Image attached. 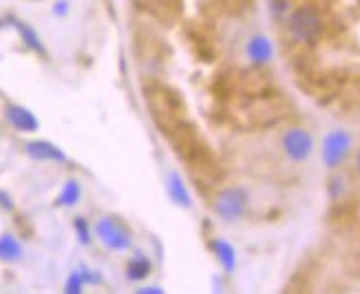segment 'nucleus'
Returning <instances> with one entry per match:
<instances>
[{
    "mask_svg": "<svg viewBox=\"0 0 360 294\" xmlns=\"http://www.w3.org/2000/svg\"><path fill=\"white\" fill-rule=\"evenodd\" d=\"M146 104H148V111L155 120V124L166 133L179 124L184 120V100L181 96L170 87L164 84H150L146 87Z\"/></svg>",
    "mask_w": 360,
    "mask_h": 294,
    "instance_id": "1",
    "label": "nucleus"
},
{
    "mask_svg": "<svg viewBox=\"0 0 360 294\" xmlns=\"http://www.w3.org/2000/svg\"><path fill=\"white\" fill-rule=\"evenodd\" d=\"M166 137H168L170 146H173L175 153L179 155V160H184L186 164H195V162L210 158L208 144L203 142L201 133L197 131V127H193L191 122L181 120L170 131H166Z\"/></svg>",
    "mask_w": 360,
    "mask_h": 294,
    "instance_id": "2",
    "label": "nucleus"
},
{
    "mask_svg": "<svg viewBox=\"0 0 360 294\" xmlns=\"http://www.w3.org/2000/svg\"><path fill=\"white\" fill-rule=\"evenodd\" d=\"M288 29L296 42L311 44L316 42L323 34V20L314 7H299L290 13L288 18Z\"/></svg>",
    "mask_w": 360,
    "mask_h": 294,
    "instance_id": "3",
    "label": "nucleus"
},
{
    "mask_svg": "<svg viewBox=\"0 0 360 294\" xmlns=\"http://www.w3.org/2000/svg\"><path fill=\"white\" fill-rule=\"evenodd\" d=\"M98 230V237L100 241L108 248V250H129L131 243H133V235L131 230L124 226L120 219H115V217H102V219L98 222L96 226Z\"/></svg>",
    "mask_w": 360,
    "mask_h": 294,
    "instance_id": "4",
    "label": "nucleus"
},
{
    "mask_svg": "<svg viewBox=\"0 0 360 294\" xmlns=\"http://www.w3.org/2000/svg\"><path fill=\"white\" fill-rule=\"evenodd\" d=\"M214 212L221 217L224 222H237L239 217L248 208V193L239 186H232V188H224L214 197Z\"/></svg>",
    "mask_w": 360,
    "mask_h": 294,
    "instance_id": "5",
    "label": "nucleus"
},
{
    "mask_svg": "<svg viewBox=\"0 0 360 294\" xmlns=\"http://www.w3.org/2000/svg\"><path fill=\"white\" fill-rule=\"evenodd\" d=\"M352 148V135L347 131H332L325 135V142H323V162L327 168H338L345 158L349 155Z\"/></svg>",
    "mask_w": 360,
    "mask_h": 294,
    "instance_id": "6",
    "label": "nucleus"
},
{
    "mask_svg": "<svg viewBox=\"0 0 360 294\" xmlns=\"http://www.w3.org/2000/svg\"><path fill=\"white\" fill-rule=\"evenodd\" d=\"M283 151L296 164L307 162L311 151H314V137H311V133L305 129H290L283 135Z\"/></svg>",
    "mask_w": 360,
    "mask_h": 294,
    "instance_id": "7",
    "label": "nucleus"
},
{
    "mask_svg": "<svg viewBox=\"0 0 360 294\" xmlns=\"http://www.w3.org/2000/svg\"><path fill=\"white\" fill-rule=\"evenodd\" d=\"M5 115H7V120H9V124L13 129H18L20 133H34V131H38V127H40V122H38V117L29 111V108H25V106H20V104H9L7 106V111H5Z\"/></svg>",
    "mask_w": 360,
    "mask_h": 294,
    "instance_id": "8",
    "label": "nucleus"
},
{
    "mask_svg": "<svg viewBox=\"0 0 360 294\" xmlns=\"http://www.w3.org/2000/svg\"><path fill=\"white\" fill-rule=\"evenodd\" d=\"M29 158H34L38 162H67V155L62 153L56 144L46 142V139H36L25 146Z\"/></svg>",
    "mask_w": 360,
    "mask_h": 294,
    "instance_id": "9",
    "label": "nucleus"
},
{
    "mask_svg": "<svg viewBox=\"0 0 360 294\" xmlns=\"http://www.w3.org/2000/svg\"><path fill=\"white\" fill-rule=\"evenodd\" d=\"M166 191H168V197H170V201H173L175 206H179V208H193L191 191H188V186L181 179L179 173H170L168 175V179H166Z\"/></svg>",
    "mask_w": 360,
    "mask_h": 294,
    "instance_id": "10",
    "label": "nucleus"
},
{
    "mask_svg": "<svg viewBox=\"0 0 360 294\" xmlns=\"http://www.w3.org/2000/svg\"><path fill=\"white\" fill-rule=\"evenodd\" d=\"M245 53L248 58L255 62V65H268V62L272 60L274 56V44L270 38L265 36H255L250 38L248 46H245Z\"/></svg>",
    "mask_w": 360,
    "mask_h": 294,
    "instance_id": "11",
    "label": "nucleus"
},
{
    "mask_svg": "<svg viewBox=\"0 0 360 294\" xmlns=\"http://www.w3.org/2000/svg\"><path fill=\"white\" fill-rule=\"evenodd\" d=\"M212 250H214L219 263H221V268L226 272L237 270V250H234L232 243H228L226 239H214L212 241Z\"/></svg>",
    "mask_w": 360,
    "mask_h": 294,
    "instance_id": "12",
    "label": "nucleus"
},
{
    "mask_svg": "<svg viewBox=\"0 0 360 294\" xmlns=\"http://www.w3.org/2000/svg\"><path fill=\"white\" fill-rule=\"evenodd\" d=\"M9 23H11V27H13L15 31H18L20 38H22V42L29 46L31 51H36V53L44 56V44H42V40H40V36L36 34V31L31 29V25H27V23H22V20H18V18H9Z\"/></svg>",
    "mask_w": 360,
    "mask_h": 294,
    "instance_id": "13",
    "label": "nucleus"
},
{
    "mask_svg": "<svg viewBox=\"0 0 360 294\" xmlns=\"http://www.w3.org/2000/svg\"><path fill=\"white\" fill-rule=\"evenodd\" d=\"M150 270H153V263L144 253H135L131 257V261L127 263V276L131 281H144V279L150 274Z\"/></svg>",
    "mask_w": 360,
    "mask_h": 294,
    "instance_id": "14",
    "label": "nucleus"
},
{
    "mask_svg": "<svg viewBox=\"0 0 360 294\" xmlns=\"http://www.w3.org/2000/svg\"><path fill=\"white\" fill-rule=\"evenodd\" d=\"M22 257V248L13 235L0 237V259L3 261H18Z\"/></svg>",
    "mask_w": 360,
    "mask_h": 294,
    "instance_id": "15",
    "label": "nucleus"
},
{
    "mask_svg": "<svg viewBox=\"0 0 360 294\" xmlns=\"http://www.w3.org/2000/svg\"><path fill=\"white\" fill-rule=\"evenodd\" d=\"M80 195H82V188H80V184H77L75 179H69L65 186H62V193L58 197V204L60 206H75L77 201H80Z\"/></svg>",
    "mask_w": 360,
    "mask_h": 294,
    "instance_id": "16",
    "label": "nucleus"
},
{
    "mask_svg": "<svg viewBox=\"0 0 360 294\" xmlns=\"http://www.w3.org/2000/svg\"><path fill=\"white\" fill-rule=\"evenodd\" d=\"M86 286V279H84V270H75L71 272V276L67 279V286L65 290L69 294H77V292H82V288Z\"/></svg>",
    "mask_w": 360,
    "mask_h": 294,
    "instance_id": "17",
    "label": "nucleus"
},
{
    "mask_svg": "<svg viewBox=\"0 0 360 294\" xmlns=\"http://www.w3.org/2000/svg\"><path fill=\"white\" fill-rule=\"evenodd\" d=\"M75 232H77V237H80V241L86 245V243H91V230H89V224L82 219V217H77L75 219Z\"/></svg>",
    "mask_w": 360,
    "mask_h": 294,
    "instance_id": "18",
    "label": "nucleus"
},
{
    "mask_svg": "<svg viewBox=\"0 0 360 294\" xmlns=\"http://www.w3.org/2000/svg\"><path fill=\"white\" fill-rule=\"evenodd\" d=\"M290 9V0H272V11L276 18H283Z\"/></svg>",
    "mask_w": 360,
    "mask_h": 294,
    "instance_id": "19",
    "label": "nucleus"
},
{
    "mask_svg": "<svg viewBox=\"0 0 360 294\" xmlns=\"http://www.w3.org/2000/svg\"><path fill=\"white\" fill-rule=\"evenodd\" d=\"M0 208H3V210H11V208H13L11 197H9L5 191H0Z\"/></svg>",
    "mask_w": 360,
    "mask_h": 294,
    "instance_id": "20",
    "label": "nucleus"
},
{
    "mask_svg": "<svg viewBox=\"0 0 360 294\" xmlns=\"http://www.w3.org/2000/svg\"><path fill=\"white\" fill-rule=\"evenodd\" d=\"M330 184H332V186H330L332 197H338V195L342 193V179H340V177H336V179H332Z\"/></svg>",
    "mask_w": 360,
    "mask_h": 294,
    "instance_id": "21",
    "label": "nucleus"
},
{
    "mask_svg": "<svg viewBox=\"0 0 360 294\" xmlns=\"http://www.w3.org/2000/svg\"><path fill=\"white\" fill-rule=\"evenodd\" d=\"M137 292H139V294H162L164 290L158 288V286H148V288H139Z\"/></svg>",
    "mask_w": 360,
    "mask_h": 294,
    "instance_id": "22",
    "label": "nucleus"
},
{
    "mask_svg": "<svg viewBox=\"0 0 360 294\" xmlns=\"http://www.w3.org/2000/svg\"><path fill=\"white\" fill-rule=\"evenodd\" d=\"M67 9H69V3H67V0H62V3H58V5H56L53 13H56V15H65V13H67Z\"/></svg>",
    "mask_w": 360,
    "mask_h": 294,
    "instance_id": "23",
    "label": "nucleus"
},
{
    "mask_svg": "<svg viewBox=\"0 0 360 294\" xmlns=\"http://www.w3.org/2000/svg\"><path fill=\"white\" fill-rule=\"evenodd\" d=\"M356 166H358V170H360V153H358V158H356Z\"/></svg>",
    "mask_w": 360,
    "mask_h": 294,
    "instance_id": "24",
    "label": "nucleus"
}]
</instances>
